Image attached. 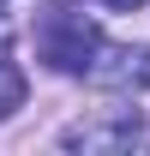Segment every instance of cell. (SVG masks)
<instances>
[{
    "label": "cell",
    "mask_w": 150,
    "mask_h": 156,
    "mask_svg": "<svg viewBox=\"0 0 150 156\" xmlns=\"http://www.w3.org/2000/svg\"><path fill=\"white\" fill-rule=\"evenodd\" d=\"M144 138V120L132 114V108H108V114H90V120H72L66 132H60V150H132Z\"/></svg>",
    "instance_id": "obj_2"
},
{
    "label": "cell",
    "mask_w": 150,
    "mask_h": 156,
    "mask_svg": "<svg viewBox=\"0 0 150 156\" xmlns=\"http://www.w3.org/2000/svg\"><path fill=\"white\" fill-rule=\"evenodd\" d=\"M90 84H108V90H150V48L144 42H102L90 60Z\"/></svg>",
    "instance_id": "obj_3"
},
{
    "label": "cell",
    "mask_w": 150,
    "mask_h": 156,
    "mask_svg": "<svg viewBox=\"0 0 150 156\" xmlns=\"http://www.w3.org/2000/svg\"><path fill=\"white\" fill-rule=\"evenodd\" d=\"M96 48H102V30H96V24H84V18H72L66 6L42 24V36H36V54L48 60L54 72H66V78H84V72H90Z\"/></svg>",
    "instance_id": "obj_1"
},
{
    "label": "cell",
    "mask_w": 150,
    "mask_h": 156,
    "mask_svg": "<svg viewBox=\"0 0 150 156\" xmlns=\"http://www.w3.org/2000/svg\"><path fill=\"white\" fill-rule=\"evenodd\" d=\"M6 42H12V30H6V18H0V60H6Z\"/></svg>",
    "instance_id": "obj_6"
},
{
    "label": "cell",
    "mask_w": 150,
    "mask_h": 156,
    "mask_svg": "<svg viewBox=\"0 0 150 156\" xmlns=\"http://www.w3.org/2000/svg\"><path fill=\"white\" fill-rule=\"evenodd\" d=\"M96 6H108V12H138L144 0H96Z\"/></svg>",
    "instance_id": "obj_5"
},
{
    "label": "cell",
    "mask_w": 150,
    "mask_h": 156,
    "mask_svg": "<svg viewBox=\"0 0 150 156\" xmlns=\"http://www.w3.org/2000/svg\"><path fill=\"white\" fill-rule=\"evenodd\" d=\"M0 6H6V0H0Z\"/></svg>",
    "instance_id": "obj_7"
},
{
    "label": "cell",
    "mask_w": 150,
    "mask_h": 156,
    "mask_svg": "<svg viewBox=\"0 0 150 156\" xmlns=\"http://www.w3.org/2000/svg\"><path fill=\"white\" fill-rule=\"evenodd\" d=\"M18 108H24V72L12 66V60H0V120L18 114Z\"/></svg>",
    "instance_id": "obj_4"
}]
</instances>
